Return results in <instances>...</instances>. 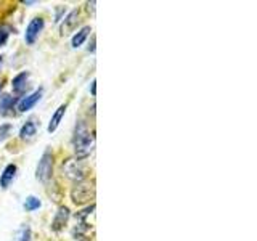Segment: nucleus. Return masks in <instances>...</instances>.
Here are the masks:
<instances>
[{
	"label": "nucleus",
	"mask_w": 257,
	"mask_h": 241,
	"mask_svg": "<svg viewBox=\"0 0 257 241\" xmlns=\"http://www.w3.org/2000/svg\"><path fill=\"white\" fill-rule=\"evenodd\" d=\"M63 172L69 180L79 183V182L85 180L88 169H87V166L82 163V161H79L76 158H71V159H66L63 163Z\"/></svg>",
	"instance_id": "7ed1b4c3"
},
{
	"label": "nucleus",
	"mask_w": 257,
	"mask_h": 241,
	"mask_svg": "<svg viewBox=\"0 0 257 241\" xmlns=\"http://www.w3.org/2000/svg\"><path fill=\"white\" fill-rule=\"evenodd\" d=\"M80 241H88V239H80Z\"/></svg>",
	"instance_id": "4be33fe9"
},
{
	"label": "nucleus",
	"mask_w": 257,
	"mask_h": 241,
	"mask_svg": "<svg viewBox=\"0 0 257 241\" xmlns=\"http://www.w3.org/2000/svg\"><path fill=\"white\" fill-rule=\"evenodd\" d=\"M42 93H44V90H42V88H39V90L32 92L31 95H28V96H24V98H21V100L18 101V111L26 112V111L32 109V108L36 106V103H37L40 98H42Z\"/></svg>",
	"instance_id": "0eeeda50"
},
{
	"label": "nucleus",
	"mask_w": 257,
	"mask_h": 241,
	"mask_svg": "<svg viewBox=\"0 0 257 241\" xmlns=\"http://www.w3.org/2000/svg\"><path fill=\"white\" fill-rule=\"evenodd\" d=\"M31 239H32V231L28 223L23 225V227L15 233V238H13V241H31Z\"/></svg>",
	"instance_id": "2eb2a0df"
},
{
	"label": "nucleus",
	"mask_w": 257,
	"mask_h": 241,
	"mask_svg": "<svg viewBox=\"0 0 257 241\" xmlns=\"http://www.w3.org/2000/svg\"><path fill=\"white\" fill-rule=\"evenodd\" d=\"M52 174H53V155L50 151H45L37 164L36 177H37V180L45 183L52 179Z\"/></svg>",
	"instance_id": "20e7f679"
},
{
	"label": "nucleus",
	"mask_w": 257,
	"mask_h": 241,
	"mask_svg": "<svg viewBox=\"0 0 257 241\" xmlns=\"http://www.w3.org/2000/svg\"><path fill=\"white\" fill-rule=\"evenodd\" d=\"M95 147V137L87 131L85 124L82 120H79V124L76 126V132L72 137V148H74L76 159L82 161L85 158L90 156V153L93 151Z\"/></svg>",
	"instance_id": "f257e3e1"
},
{
	"label": "nucleus",
	"mask_w": 257,
	"mask_h": 241,
	"mask_svg": "<svg viewBox=\"0 0 257 241\" xmlns=\"http://www.w3.org/2000/svg\"><path fill=\"white\" fill-rule=\"evenodd\" d=\"M20 100L16 98V96H10V95H4L2 100H0V109H2L4 114H7L8 111L13 109V106L16 103H18Z\"/></svg>",
	"instance_id": "4468645a"
},
{
	"label": "nucleus",
	"mask_w": 257,
	"mask_h": 241,
	"mask_svg": "<svg viewBox=\"0 0 257 241\" xmlns=\"http://www.w3.org/2000/svg\"><path fill=\"white\" fill-rule=\"evenodd\" d=\"M12 132V126L10 124H2L0 126V142H4Z\"/></svg>",
	"instance_id": "a211bd4d"
},
{
	"label": "nucleus",
	"mask_w": 257,
	"mask_h": 241,
	"mask_svg": "<svg viewBox=\"0 0 257 241\" xmlns=\"http://www.w3.org/2000/svg\"><path fill=\"white\" fill-rule=\"evenodd\" d=\"M28 79H29V72H20L18 76H15L13 82H12L13 92H16V93H24V92H26Z\"/></svg>",
	"instance_id": "9d476101"
},
{
	"label": "nucleus",
	"mask_w": 257,
	"mask_h": 241,
	"mask_svg": "<svg viewBox=\"0 0 257 241\" xmlns=\"http://www.w3.org/2000/svg\"><path fill=\"white\" fill-rule=\"evenodd\" d=\"M92 95L95 96V80H92Z\"/></svg>",
	"instance_id": "6ab92c4d"
},
{
	"label": "nucleus",
	"mask_w": 257,
	"mask_h": 241,
	"mask_svg": "<svg viewBox=\"0 0 257 241\" xmlns=\"http://www.w3.org/2000/svg\"><path fill=\"white\" fill-rule=\"evenodd\" d=\"M69 209L66 206H60L58 207V211H56L55 217H53V220H52V230L53 231H61L64 228V225L68 223L69 220Z\"/></svg>",
	"instance_id": "423d86ee"
},
{
	"label": "nucleus",
	"mask_w": 257,
	"mask_h": 241,
	"mask_svg": "<svg viewBox=\"0 0 257 241\" xmlns=\"http://www.w3.org/2000/svg\"><path fill=\"white\" fill-rule=\"evenodd\" d=\"M8 37H10V29L7 26H0V47H4L7 44Z\"/></svg>",
	"instance_id": "f3484780"
},
{
	"label": "nucleus",
	"mask_w": 257,
	"mask_h": 241,
	"mask_svg": "<svg viewBox=\"0 0 257 241\" xmlns=\"http://www.w3.org/2000/svg\"><path fill=\"white\" fill-rule=\"evenodd\" d=\"M16 171H18V167H16V164H8V166L4 169V172L0 174V187H2L4 190H7L8 187H10V183L15 180Z\"/></svg>",
	"instance_id": "1a4fd4ad"
},
{
	"label": "nucleus",
	"mask_w": 257,
	"mask_h": 241,
	"mask_svg": "<svg viewBox=\"0 0 257 241\" xmlns=\"http://www.w3.org/2000/svg\"><path fill=\"white\" fill-rule=\"evenodd\" d=\"M77 23H79V10H72V12H69L66 18H64V21L61 23L60 32H61L63 36L69 34V32H72V31L76 29Z\"/></svg>",
	"instance_id": "6e6552de"
},
{
	"label": "nucleus",
	"mask_w": 257,
	"mask_h": 241,
	"mask_svg": "<svg viewBox=\"0 0 257 241\" xmlns=\"http://www.w3.org/2000/svg\"><path fill=\"white\" fill-rule=\"evenodd\" d=\"M44 29V20L42 18H32L31 23L26 28V34H24V39H26L28 45H34L36 40L39 37V34Z\"/></svg>",
	"instance_id": "39448f33"
},
{
	"label": "nucleus",
	"mask_w": 257,
	"mask_h": 241,
	"mask_svg": "<svg viewBox=\"0 0 257 241\" xmlns=\"http://www.w3.org/2000/svg\"><path fill=\"white\" fill-rule=\"evenodd\" d=\"M90 32H92L90 26H84L82 29L77 31L76 34H74V37H72V40H71V45L74 47V48H79L87 40V37H88Z\"/></svg>",
	"instance_id": "ddd939ff"
},
{
	"label": "nucleus",
	"mask_w": 257,
	"mask_h": 241,
	"mask_svg": "<svg viewBox=\"0 0 257 241\" xmlns=\"http://www.w3.org/2000/svg\"><path fill=\"white\" fill-rule=\"evenodd\" d=\"M95 198V185L90 182H79L71 190V199L77 206H84Z\"/></svg>",
	"instance_id": "f03ea898"
},
{
	"label": "nucleus",
	"mask_w": 257,
	"mask_h": 241,
	"mask_svg": "<svg viewBox=\"0 0 257 241\" xmlns=\"http://www.w3.org/2000/svg\"><path fill=\"white\" fill-rule=\"evenodd\" d=\"M36 134H37V124L34 123V120H28V123L21 127V131H20V139L28 142V140H32V139H34Z\"/></svg>",
	"instance_id": "f8f14e48"
},
{
	"label": "nucleus",
	"mask_w": 257,
	"mask_h": 241,
	"mask_svg": "<svg viewBox=\"0 0 257 241\" xmlns=\"http://www.w3.org/2000/svg\"><path fill=\"white\" fill-rule=\"evenodd\" d=\"M2 63H4V56H0V66H2Z\"/></svg>",
	"instance_id": "aec40b11"
},
{
	"label": "nucleus",
	"mask_w": 257,
	"mask_h": 241,
	"mask_svg": "<svg viewBox=\"0 0 257 241\" xmlns=\"http://www.w3.org/2000/svg\"><path fill=\"white\" fill-rule=\"evenodd\" d=\"M40 199L39 198H36V196H28L26 198V201H24V209L26 211H36V209H39L40 207Z\"/></svg>",
	"instance_id": "dca6fc26"
},
{
	"label": "nucleus",
	"mask_w": 257,
	"mask_h": 241,
	"mask_svg": "<svg viewBox=\"0 0 257 241\" xmlns=\"http://www.w3.org/2000/svg\"><path fill=\"white\" fill-rule=\"evenodd\" d=\"M66 104H60L58 106V109L55 111V114L52 116V119H50V124H48V127H47V131L48 132H55L56 129H58V126H60V123H61V119H63V116H64V112H66Z\"/></svg>",
	"instance_id": "9b49d317"
},
{
	"label": "nucleus",
	"mask_w": 257,
	"mask_h": 241,
	"mask_svg": "<svg viewBox=\"0 0 257 241\" xmlns=\"http://www.w3.org/2000/svg\"><path fill=\"white\" fill-rule=\"evenodd\" d=\"M0 90H2V84H0Z\"/></svg>",
	"instance_id": "412c9836"
}]
</instances>
